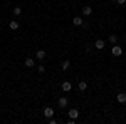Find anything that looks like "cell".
<instances>
[{
  "instance_id": "cell-1",
  "label": "cell",
  "mask_w": 126,
  "mask_h": 124,
  "mask_svg": "<svg viewBox=\"0 0 126 124\" xmlns=\"http://www.w3.org/2000/svg\"><path fill=\"white\" fill-rule=\"evenodd\" d=\"M121 54H123V49L119 47V45H113V55L114 57H119Z\"/></svg>"
},
{
  "instance_id": "cell-2",
  "label": "cell",
  "mask_w": 126,
  "mask_h": 124,
  "mask_svg": "<svg viewBox=\"0 0 126 124\" xmlns=\"http://www.w3.org/2000/svg\"><path fill=\"white\" fill-rule=\"evenodd\" d=\"M116 101L119 104H126V94L125 92H119V94L116 96Z\"/></svg>"
},
{
  "instance_id": "cell-3",
  "label": "cell",
  "mask_w": 126,
  "mask_h": 124,
  "mask_svg": "<svg viewBox=\"0 0 126 124\" xmlns=\"http://www.w3.org/2000/svg\"><path fill=\"white\" fill-rule=\"evenodd\" d=\"M94 47H96L97 50H103V49L106 47V42H104V40H96V42H94Z\"/></svg>"
},
{
  "instance_id": "cell-4",
  "label": "cell",
  "mask_w": 126,
  "mask_h": 124,
  "mask_svg": "<svg viewBox=\"0 0 126 124\" xmlns=\"http://www.w3.org/2000/svg\"><path fill=\"white\" fill-rule=\"evenodd\" d=\"M71 89H72V84H71L69 81H64V82H62V91H64V92H69Z\"/></svg>"
},
{
  "instance_id": "cell-5",
  "label": "cell",
  "mask_w": 126,
  "mask_h": 124,
  "mask_svg": "<svg viewBox=\"0 0 126 124\" xmlns=\"http://www.w3.org/2000/svg\"><path fill=\"white\" fill-rule=\"evenodd\" d=\"M44 116H46L47 119H50V117L54 116V109H52V107H46V109H44Z\"/></svg>"
},
{
  "instance_id": "cell-6",
  "label": "cell",
  "mask_w": 126,
  "mask_h": 124,
  "mask_svg": "<svg viewBox=\"0 0 126 124\" xmlns=\"http://www.w3.org/2000/svg\"><path fill=\"white\" fill-rule=\"evenodd\" d=\"M67 104H69L67 97H59V107H67Z\"/></svg>"
},
{
  "instance_id": "cell-7",
  "label": "cell",
  "mask_w": 126,
  "mask_h": 124,
  "mask_svg": "<svg viewBox=\"0 0 126 124\" xmlns=\"http://www.w3.org/2000/svg\"><path fill=\"white\" fill-rule=\"evenodd\" d=\"M82 14H84L86 17H89V15L93 14V9H91L89 5H84V7H82Z\"/></svg>"
},
{
  "instance_id": "cell-8",
  "label": "cell",
  "mask_w": 126,
  "mask_h": 124,
  "mask_svg": "<svg viewBox=\"0 0 126 124\" xmlns=\"http://www.w3.org/2000/svg\"><path fill=\"white\" fill-rule=\"evenodd\" d=\"M78 116H79L78 109H71V111H69V117H71V119H78Z\"/></svg>"
},
{
  "instance_id": "cell-9",
  "label": "cell",
  "mask_w": 126,
  "mask_h": 124,
  "mask_svg": "<svg viewBox=\"0 0 126 124\" xmlns=\"http://www.w3.org/2000/svg\"><path fill=\"white\" fill-rule=\"evenodd\" d=\"M35 57L39 60H46V50H37V55Z\"/></svg>"
},
{
  "instance_id": "cell-10",
  "label": "cell",
  "mask_w": 126,
  "mask_h": 124,
  "mask_svg": "<svg viewBox=\"0 0 126 124\" xmlns=\"http://www.w3.org/2000/svg\"><path fill=\"white\" fill-rule=\"evenodd\" d=\"M78 89H79V91H81V92H84V91H86V89H87V84H86V82H84V81H81V82H79V84H78Z\"/></svg>"
},
{
  "instance_id": "cell-11",
  "label": "cell",
  "mask_w": 126,
  "mask_h": 124,
  "mask_svg": "<svg viewBox=\"0 0 126 124\" xmlns=\"http://www.w3.org/2000/svg\"><path fill=\"white\" fill-rule=\"evenodd\" d=\"M72 24H74L76 27H79V25H82L84 22H82V19H81V17H74V19H72Z\"/></svg>"
},
{
  "instance_id": "cell-12",
  "label": "cell",
  "mask_w": 126,
  "mask_h": 124,
  "mask_svg": "<svg viewBox=\"0 0 126 124\" xmlns=\"http://www.w3.org/2000/svg\"><path fill=\"white\" fill-rule=\"evenodd\" d=\"M9 27H10V30H17L19 29V22H17V20H12L9 24Z\"/></svg>"
},
{
  "instance_id": "cell-13",
  "label": "cell",
  "mask_w": 126,
  "mask_h": 124,
  "mask_svg": "<svg viewBox=\"0 0 126 124\" xmlns=\"http://www.w3.org/2000/svg\"><path fill=\"white\" fill-rule=\"evenodd\" d=\"M69 67H71V62H69V60H64V62H62V70H67Z\"/></svg>"
},
{
  "instance_id": "cell-14",
  "label": "cell",
  "mask_w": 126,
  "mask_h": 124,
  "mask_svg": "<svg viewBox=\"0 0 126 124\" xmlns=\"http://www.w3.org/2000/svg\"><path fill=\"white\" fill-rule=\"evenodd\" d=\"M109 42H111V44H116V42H118V37L114 35V34H111V35H109Z\"/></svg>"
},
{
  "instance_id": "cell-15",
  "label": "cell",
  "mask_w": 126,
  "mask_h": 124,
  "mask_svg": "<svg viewBox=\"0 0 126 124\" xmlns=\"http://www.w3.org/2000/svg\"><path fill=\"white\" fill-rule=\"evenodd\" d=\"M25 66L27 67H34V59H25Z\"/></svg>"
},
{
  "instance_id": "cell-16",
  "label": "cell",
  "mask_w": 126,
  "mask_h": 124,
  "mask_svg": "<svg viewBox=\"0 0 126 124\" xmlns=\"http://www.w3.org/2000/svg\"><path fill=\"white\" fill-rule=\"evenodd\" d=\"M20 14H22V9H20V7H15V9H14V15H15V17H19Z\"/></svg>"
},
{
  "instance_id": "cell-17",
  "label": "cell",
  "mask_w": 126,
  "mask_h": 124,
  "mask_svg": "<svg viewBox=\"0 0 126 124\" xmlns=\"http://www.w3.org/2000/svg\"><path fill=\"white\" fill-rule=\"evenodd\" d=\"M37 70H39L40 74H42V72H44V70H46V69H44V66H39V67H37Z\"/></svg>"
},
{
  "instance_id": "cell-18",
  "label": "cell",
  "mask_w": 126,
  "mask_h": 124,
  "mask_svg": "<svg viewBox=\"0 0 126 124\" xmlns=\"http://www.w3.org/2000/svg\"><path fill=\"white\" fill-rule=\"evenodd\" d=\"M118 2V5H123V3H126V0H116Z\"/></svg>"
},
{
  "instance_id": "cell-19",
  "label": "cell",
  "mask_w": 126,
  "mask_h": 124,
  "mask_svg": "<svg viewBox=\"0 0 126 124\" xmlns=\"http://www.w3.org/2000/svg\"><path fill=\"white\" fill-rule=\"evenodd\" d=\"M111 2H116V0H111Z\"/></svg>"
}]
</instances>
